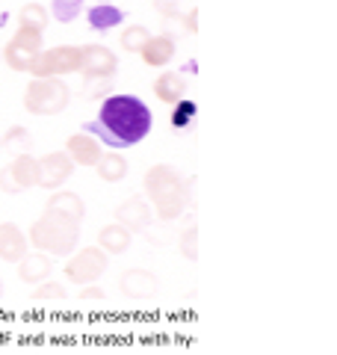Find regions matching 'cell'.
<instances>
[{
  "mask_svg": "<svg viewBox=\"0 0 337 355\" xmlns=\"http://www.w3.org/2000/svg\"><path fill=\"white\" fill-rule=\"evenodd\" d=\"M53 272V261L48 254H24V261L18 266V279L27 282V284H42L48 275Z\"/></svg>",
  "mask_w": 337,
  "mask_h": 355,
  "instance_id": "cell-18",
  "label": "cell"
},
{
  "mask_svg": "<svg viewBox=\"0 0 337 355\" xmlns=\"http://www.w3.org/2000/svg\"><path fill=\"white\" fill-rule=\"evenodd\" d=\"M98 243H101V252H107V254H121V252H128V249H130L133 234H130V231H128L125 225L112 222V225L101 228Z\"/></svg>",
  "mask_w": 337,
  "mask_h": 355,
  "instance_id": "cell-19",
  "label": "cell"
},
{
  "mask_svg": "<svg viewBox=\"0 0 337 355\" xmlns=\"http://www.w3.org/2000/svg\"><path fill=\"white\" fill-rule=\"evenodd\" d=\"M145 65H151V69H163L166 62H172L175 57V39L172 36H151L148 44L139 51Z\"/></svg>",
  "mask_w": 337,
  "mask_h": 355,
  "instance_id": "cell-17",
  "label": "cell"
},
{
  "mask_svg": "<svg viewBox=\"0 0 337 355\" xmlns=\"http://www.w3.org/2000/svg\"><path fill=\"white\" fill-rule=\"evenodd\" d=\"M48 214H56V216L71 219V222H77V225H80V219L86 216V205H83V198L77 196V193L60 190V193H53V196H51Z\"/></svg>",
  "mask_w": 337,
  "mask_h": 355,
  "instance_id": "cell-14",
  "label": "cell"
},
{
  "mask_svg": "<svg viewBox=\"0 0 337 355\" xmlns=\"http://www.w3.org/2000/svg\"><path fill=\"white\" fill-rule=\"evenodd\" d=\"M27 71L36 77V80L80 71V48H74V44H60V48H51V51H39L36 57H33Z\"/></svg>",
  "mask_w": 337,
  "mask_h": 355,
  "instance_id": "cell-5",
  "label": "cell"
},
{
  "mask_svg": "<svg viewBox=\"0 0 337 355\" xmlns=\"http://www.w3.org/2000/svg\"><path fill=\"white\" fill-rule=\"evenodd\" d=\"M65 296H69V291L56 282H44L33 291V299H36V302H42V299H65Z\"/></svg>",
  "mask_w": 337,
  "mask_h": 355,
  "instance_id": "cell-27",
  "label": "cell"
},
{
  "mask_svg": "<svg viewBox=\"0 0 337 355\" xmlns=\"http://www.w3.org/2000/svg\"><path fill=\"white\" fill-rule=\"evenodd\" d=\"M121 21H125V12L116 6H110V3H98V6L89 9V27L98 30V33H107L110 27L121 24Z\"/></svg>",
  "mask_w": 337,
  "mask_h": 355,
  "instance_id": "cell-21",
  "label": "cell"
},
{
  "mask_svg": "<svg viewBox=\"0 0 337 355\" xmlns=\"http://www.w3.org/2000/svg\"><path fill=\"white\" fill-rule=\"evenodd\" d=\"M110 86H112V80H86L83 83V98H101L104 92H110Z\"/></svg>",
  "mask_w": 337,
  "mask_h": 355,
  "instance_id": "cell-29",
  "label": "cell"
},
{
  "mask_svg": "<svg viewBox=\"0 0 337 355\" xmlns=\"http://www.w3.org/2000/svg\"><path fill=\"white\" fill-rule=\"evenodd\" d=\"M18 21H21V27H30V30L42 33L44 27H48V12H44V6H39V3H27L24 9H21Z\"/></svg>",
  "mask_w": 337,
  "mask_h": 355,
  "instance_id": "cell-25",
  "label": "cell"
},
{
  "mask_svg": "<svg viewBox=\"0 0 337 355\" xmlns=\"http://www.w3.org/2000/svg\"><path fill=\"white\" fill-rule=\"evenodd\" d=\"M27 243H30L27 234L18 225H12V222H3V225H0V261H6V263L24 261Z\"/></svg>",
  "mask_w": 337,
  "mask_h": 355,
  "instance_id": "cell-12",
  "label": "cell"
},
{
  "mask_svg": "<svg viewBox=\"0 0 337 355\" xmlns=\"http://www.w3.org/2000/svg\"><path fill=\"white\" fill-rule=\"evenodd\" d=\"M151 207H148V202L145 198H139V196H130V198H125L119 207H116V222L119 225H125L130 234H137V231H145L151 225Z\"/></svg>",
  "mask_w": 337,
  "mask_h": 355,
  "instance_id": "cell-11",
  "label": "cell"
},
{
  "mask_svg": "<svg viewBox=\"0 0 337 355\" xmlns=\"http://www.w3.org/2000/svg\"><path fill=\"white\" fill-rule=\"evenodd\" d=\"M196 116H198V107L196 101H189V98H184V101H178L175 110H172V128L175 130H187L196 125Z\"/></svg>",
  "mask_w": 337,
  "mask_h": 355,
  "instance_id": "cell-24",
  "label": "cell"
},
{
  "mask_svg": "<svg viewBox=\"0 0 337 355\" xmlns=\"http://www.w3.org/2000/svg\"><path fill=\"white\" fill-rule=\"evenodd\" d=\"M154 9L166 18H175L178 12H181V0H154Z\"/></svg>",
  "mask_w": 337,
  "mask_h": 355,
  "instance_id": "cell-30",
  "label": "cell"
},
{
  "mask_svg": "<svg viewBox=\"0 0 337 355\" xmlns=\"http://www.w3.org/2000/svg\"><path fill=\"white\" fill-rule=\"evenodd\" d=\"M184 30L187 33H196L198 30V9H189V15L184 18Z\"/></svg>",
  "mask_w": 337,
  "mask_h": 355,
  "instance_id": "cell-32",
  "label": "cell"
},
{
  "mask_svg": "<svg viewBox=\"0 0 337 355\" xmlns=\"http://www.w3.org/2000/svg\"><path fill=\"white\" fill-rule=\"evenodd\" d=\"M0 190L9 193V196H15V193H18V187H15V181H12V175H9V166H3V169H0Z\"/></svg>",
  "mask_w": 337,
  "mask_h": 355,
  "instance_id": "cell-31",
  "label": "cell"
},
{
  "mask_svg": "<svg viewBox=\"0 0 337 355\" xmlns=\"http://www.w3.org/2000/svg\"><path fill=\"white\" fill-rule=\"evenodd\" d=\"M53 18L62 21V24H71V21L83 12V0H53L51 3Z\"/></svg>",
  "mask_w": 337,
  "mask_h": 355,
  "instance_id": "cell-26",
  "label": "cell"
},
{
  "mask_svg": "<svg viewBox=\"0 0 337 355\" xmlns=\"http://www.w3.org/2000/svg\"><path fill=\"white\" fill-rule=\"evenodd\" d=\"M0 151H3V139H0Z\"/></svg>",
  "mask_w": 337,
  "mask_h": 355,
  "instance_id": "cell-35",
  "label": "cell"
},
{
  "mask_svg": "<svg viewBox=\"0 0 337 355\" xmlns=\"http://www.w3.org/2000/svg\"><path fill=\"white\" fill-rule=\"evenodd\" d=\"M0 296H3V279H0Z\"/></svg>",
  "mask_w": 337,
  "mask_h": 355,
  "instance_id": "cell-34",
  "label": "cell"
},
{
  "mask_svg": "<svg viewBox=\"0 0 337 355\" xmlns=\"http://www.w3.org/2000/svg\"><path fill=\"white\" fill-rule=\"evenodd\" d=\"M71 101V92L60 77H42L33 80L24 92V107L33 116H60Z\"/></svg>",
  "mask_w": 337,
  "mask_h": 355,
  "instance_id": "cell-4",
  "label": "cell"
},
{
  "mask_svg": "<svg viewBox=\"0 0 337 355\" xmlns=\"http://www.w3.org/2000/svg\"><path fill=\"white\" fill-rule=\"evenodd\" d=\"M95 172H98V178L101 181H107V184H116V181H121V178L128 175V160L121 157V154H101V160L95 163Z\"/></svg>",
  "mask_w": 337,
  "mask_h": 355,
  "instance_id": "cell-20",
  "label": "cell"
},
{
  "mask_svg": "<svg viewBox=\"0 0 337 355\" xmlns=\"http://www.w3.org/2000/svg\"><path fill=\"white\" fill-rule=\"evenodd\" d=\"M42 51V33L39 30H30V27H18V33L9 39L6 51H3V60L12 71H27L33 57Z\"/></svg>",
  "mask_w": 337,
  "mask_h": 355,
  "instance_id": "cell-6",
  "label": "cell"
},
{
  "mask_svg": "<svg viewBox=\"0 0 337 355\" xmlns=\"http://www.w3.org/2000/svg\"><path fill=\"white\" fill-rule=\"evenodd\" d=\"M71 175H74V163L65 151H53L39 160V187L42 190H60Z\"/></svg>",
  "mask_w": 337,
  "mask_h": 355,
  "instance_id": "cell-9",
  "label": "cell"
},
{
  "mask_svg": "<svg viewBox=\"0 0 337 355\" xmlns=\"http://www.w3.org/2000/svg\"><path fill=\"white\" fill-rule=\"evenodd\" d=\"M83 133L95 137L101 146H110L112 151L130 148L151 133V110L133 95H112L98 110V119L86 121Z\"/></svg>",
  "mask_w": 337,
  "mask_h": 355,
  "instance_id": "cell-1",
  "label": "cell"
},
{
  "mask_svg": "<svg viewBox=\"0 0 337 355\" xmlns=\"http://www.w3.org/2000/svg\"><path fill=\"white\" fill-rule=\"evenodd\" d=\"M145 193L154 202V214L163 222H172L184 214L187 207V190L184 181L172 166H154V169L145 175Z\"/></svg>",
  "mask_w": 337,
  "mask_h": 355,
  "instance_id": "cell-2",
  "label": "cell"
},
{
  "mask_svg": "<svg viewBox=\"0 0 337 355\" xmlns=\"http://www.w3.org/2000/svg\"><path fill=\"white\" fill-rule=\"evenodd\" d=\"M154 95L160 98L163 104H178L187 98V77L178 74V71H163L160 77L154 80Z\"/></svg>",
  "mask_w": 337,
  "mask_h": 355,
  "instance_id": "cell-15",
  "label": "cell"
},
{
  "mask_svg": "<svg viewBox=\"0 0 337 355\" xmlns=\"http://www.w3.org/2000/svg\"><path fill=\"white\" fill-rule=\"evenodd\" d=\"M119 287L128 299H154L160 293V279L151 270H125L119 279Z\"/></svg>",
  "mask_w": 337,
  "mask_h": 355,
  "instance_id": "cell-10",
  "label": "cell"
},
{
  "mask_svg": "<svg viewBox=\"0 0 337 355\" xmlns=\"http://www.w3.org/2000/svg\"><path fill=\"white\" fill-rule=\"evenodd\" d=\"M9 175H12L18 193L33 190V187H39V160L33 157V154H18V157L9 163Z\"/></svg>",
  "mask_w": 337,
  "mask_h": 355,
  "instance_id": "cell-16",
  "label": "cell"
},
{
  "mask_svg": "<svg viewBox=\"0 0 337 355\" xmlns=\"http://www.w3.org/2000/svg\"><path fill=\"white\" fill-rule=\"evenodd\" d=\"M80 299H104V291H101V287H83Z\"/></svg>",
  "mask_w": 337,
  "mask_h": 355,
  "instance_id": "cell-33",
  "label": "cell"
},
{
  "mask_svg": "<svg viewBox=\"0 0 337 355\" xmlns=\"http://www.w3.org/2000/svg\"><path fill=\"white\" fill-rule=\"evenodd\" d=\"M65 154L71 157L74 166H95L101 160V142L89 133H74V137L65 142Z\"/></svg>",
  "mask_w": 337,
  "mask_h": 355,
  "instance_id": "cell-13",
  "label": "cell"
},
{
  "mask_svg": "<svg viewBox=\"0 0 337 355\" xmlns=\"http://www.w3.org/2000/svg\"><path fill=\"white\" fill-rule=\"evenodd\" d=\"M0 139H3V148L15 151V157L18 154H30V148H33V137L27 128H9Z\"/></svg>",
  "mask_w": 337,
  "mask_h": 355,
  "instance_id": "cell-22",
  "label": "cell"
},
{
  "mask_svg": "<svg viewBox=\"0 0 337 355\" xmlns=\"http://www.w3.org/2000/svg\"><path fill=\"white\" fill-rule=\"evenodd\" d=\"M104 270H107V252H101L95 246L77 252L74 258L65 263V275H69V282L83 284V287L98 282L101 275H104Z\"/></svg>",
  "mask_w": 337,
  "mask_h": 355,
  "instance_id": "cell-7",
  "label": "cell"
},
{
  "mask_svg": "<svg viewBox=\"0 0 337 355\" xmlns=\"http://www.w3.org/2000/svg\"><path fill=\"white\" fill-rule=\"evenodd\" d=\"M27 240L44 254H56V258H69L80 243V225L71 219H62L56 214H44L42 219L33 222Z\"/></svg>",
  "mask_w": 337,
  "mask_h": 355,
  "instance_id": "cell-3",
  "label": "cell"
},
{
  "mask_svg": "<svg viewBox=\"0 0 337 355\" xmlns=\"http://www.w3.org/2000/svg\"><path fill=\"white\" fill-rule=\"evenodd\" d=\"M181 252L187 254L189 261H198V228H189L184 240H181Z\"/></svg>",
  "mask_w": 337,
  "mask_h": 355,
  "instance_id": "cell-28",
  "label": "cell"
},
{
  "mask_svg": "<svg viewBox=\"0 0 337 355\" xmlns=\"http://www.w3.org/2000/svg\"><path fill=\"white\" fill-rule=\"evenodd\" d=\"M116 71H119V60L110 48H104V44H86V48H80L83 80H112Z\"/></svg>",
  "mask_w": 337,
  "mask_h": 355,
  "instance_id": "cell-8",
  "label": "cell"
},
{
  "mask_svg": "<svg viewBox=\"0 0 337 355\" xmlns=\"http://www.w3.org/2000/svg\"><path fill=\"white\" fill-rule=\"evenodd\" d=\"M148 39H151V33L145 30L142 24H130L125 33H121V39H119V44L125 48L128 53H139L145 44H148Z\"/></svg>",
  "mask_w": 337,
  "mask_h": 355,
  "instance_id": "cell-23",
  "label": "cell"
}]
</instances>
